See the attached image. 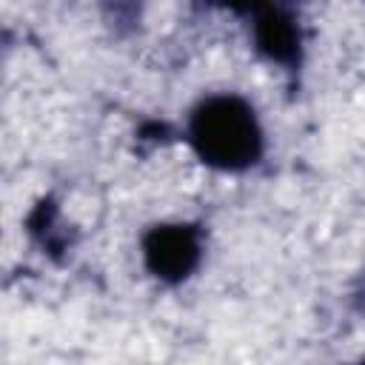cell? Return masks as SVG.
Wrapping results in <instances>:
<instances>
[{"instance_id":"obj_2","label":"cell","mask_w":365,"mask_h":365,"mask_svg":"<svg viewBox=\"0 0 365 365\" xmlns=\"http://www.w3.org/2000/svg\"><path fill=\"white\" fill-rule=\"evenodd\" d=\"M145 257L160 277H185L197 259V237L185 225H163L145 240Z\"/></svg>"},{"instance_id":"obj_1","label":"cell","mask_w":365,"mask_h":365,"mask_svg":"<svg viewBox=\"0 0 365 365\" xmlns=\"http://www.w3.org/2000/svg\"><path fill=\"white\" fill-rule=\"evenodd\" d=\"M191 143L217 168H245L257 163L262 134L240 97H211L191 114Z\"/></svg>"}]
</instances>
